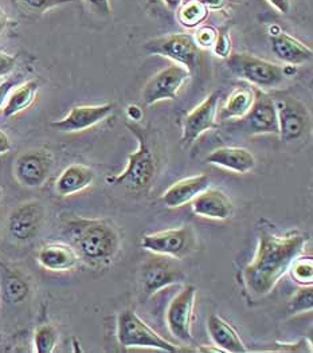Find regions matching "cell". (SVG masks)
Segmentation results:
<instances>
[{
    "label": "cell",
    "instance_id": "6da1fadb",
    "mask_svg": "<svg viewBox=\"0 0 313 353\" xmlns=\"http://www.w3.org/2000/svg\"><path fill=\"white\" fill-rule=\"evenodd\" d=\"M257 236V250L252 262L242 270V282L252 296L263 297L274 289L289 272L293 261L304 252L310 235L300 230L280 234L270 222L261 219Z\"/></svg>",
    "mask_w": 313,
    "mask_h": 353
},
{
    "label": "cell",
    "instance_id": "7a4b0ae2",
    "mask_svg": "<svg viewBox=\"0 0 313 353\" xmlns=\"http://www.w3.org/2000/svg\"><path fill=\"white\" fill-rule=\"evenodd\" d=\"M68 232L76 252L92 266L110 263L120 250L121 239L117 228L104 219H74L69 222Z\"/></svg>",
    "mask_w": 313,
    "mask_h": 353
},
{
    "label": "cell",
    "instance_id": "3957f363",
    "mask_svg": "<svg viewBox=\"0 0 313 353\" xmlns=\"http://www.w3.org/2000/svg\"><path fill=\"white\" fill-rule=\"evenodd\" d=\"M132 133L137 137L139 148L128 156L127 168L117 176L108 177V183L124 185L133 192L145 191L156 176L157 161L155 153L151 150L144 130L136 125H128Z\"/></svg>",
    "mask_w": 313,
    "mask_h": 353
},
{
    "label": "cell",
    "instance_id": "277c9868",
    "mask_svg": "<svg viewBox=\"0 0 313 353\" xmlns=\"http://www.w3.org/2000/svg\"><path fill=\"white\" fill-rule=\"evenodd\" d=\"M228 66L232 74L248 81L259 89L279 88L285 78L284 68L252 54H232L228 58Z\"/></svg>",
    "mask_w": 313,
    "mask_h": 353
},
{
    "label": "cell",
    "instance_id": "5b68a950",
    "mask_svg": "<svg viewBox=\"0 0 313 353\" xmlns=\"http://www.w3.org/2000/svg\"><path fill=\"white\" fill-rule=\"evenodd\" d=\"M117 339L124 348H152L178 352L179 348L148 327L133 310H124L117 319Z\"/></svg>",
    "mask_w": 313,
    "mask_h": 353
},
{
    "label": "cell",
    "instance_id": "8992f818",
    "mask_svg": "<svg viewBox=\"0 0 313 353\" xmlns=\"http://www.w3.org/2000/svg\"><path fill=\"white\" fill-rule=\"evenodd\" d=\"M144 50L172 59L175 63L188 69L190 73L196 69L201 61V49L191 34H170L151 39L144 45Z\"/></svg>",
    "mask_w": 313,
    "mask_h": 353
},
{
    "label": "cell",
    "instance_id": "52a82bcc",
    "mask_svg": "<svg viewBox=\"0 0 313 353\" xmlns=\"http://www.w3.org/2000/svg\"><path fill=\"white\" fill-rule=\"evenodd\" d=\"M141 245L148 252L176 259L195 250V234L191 226L170 228L144 235Z\"/></svg>",
    "mask_w": 313,
    "mask_h": 353
},
{
    "label": "cell",
    "instance_id": "ba28073f",
    "mask_svg": "<svg viewBox=\"0 0 313 353\" xmlns=\"http://www.w3.org/2000/svg\"><path fill=\"white\" fill-rule=\"evenodd\" d=\"M190 74L188 69L178 63L160 70L147 82L143 90V102L151 106L164 100H176Z\"/></svg>",
    "mask_w": 313,
    "mask_h": 353
},
{
    "label": "cell",
    "instance_id": "9c48e42d",
    "mask_svg": "<svg viewBox=\"0 0 313 353\" xmlns=\"http://www.w3.org/2000/svg\"><path fill=\"white\" fill-rule=\"evenodd\" d=\"M279 134L283 141L292 143L301 139L311 125L308 108L297 99L285 97L276 100Z\"/></svg>",
    "mask_w": 313,
    "mask_h": 353
},
{
    "label": "cell",
    "instance_id": "30bf717a",
    "mask_svg": "<svg viewBox=\"0 0 313 353\" xmlns=\"http://www.w3.org/2000/svg\"><path fill=\"white\" fill-rule=\"evenodd\" d=\"M196 288L187 285L168 305L165 312V321L171 334L184 343L192 340V320L195 306Z\"/></svg>",
    "mask_w": 313,
    "mask_h": 353
},
{
    "label": "cell",
    "instance_id": "8fae6325",
    "mask_svg": "<svg viewBox=\"0 0 313 353\" xmlns=\"http://www.w3.org/2000/svg\"><path fill=\"white\" fill-rule=\"evenodd\" d=\"M175 258L156 254L143 266V285L147 296H152L159 290L184 281L182 268L174 261Z\"/></svg>",
    "mask_w": 313,
    "mask_h": 353
},
{
    "label": "cell",
    "instance_id": "7c38bea8",
    "mask_svg": "<svg viewBox=\"0 0 313 353\" xmlns=\"http://www.w3.org/2000/svg\"><path fill=\"white\" fill-rule=\"evenodd\" d=\"M221 94V90L212 92L184 117L182 128V144L184 147L194 144V141L205 132L218 128L215 119Z\"/></svg>",
    "mask_w": 313,
    "mask_h": 353
},
{
    "label": "cell",
    "instance_id": "4fadbf2b",
    "mask_svg": "<svg viewBox=\"0 0 313 353\" xmlns=\"http://www.w3.org/2000/svg\"><path fill=\"white\" fill-rule=\"evenodd\" d=\"M52 153L45 150H32L22 153L15 163L17 180L26 187H41L50 175Z\"/></svg>",
    "mask_w": 313,
    "mask_h": 353
},
{
    "label": "cell",
    "instance_id": "5bb4252c",
    "mask_svg": "<svg viewBox=\"0 0 313 353\" xmlns=\"http://www.w3.org/2000/svg\"><path fill=\"white\" fill-rule=\"evenodd\" d=\"M256 99L245 119V128L250 134H279V119L274 100L262 89H254Z\"/></svg>",
    "mask_w": 313,
    "mask_h": 353
},
{
    "label": "cell",
    "instance_id": "9a60e30c",
    "mask_svg": "<svg viewBox=\"0 0 313 353\" xmlns=\"http://www.w3.org/2000/svg\"><path fill=\"white\" fill-rule=\"evenodd\" d=\"M113 109L114 103L112 102L103 105H79L62 120L50 123V126L59 132H82L104 121L113 113Z\"/></svg>",
    "mask_w": 313,
    "mask_h": 353
},
{
    "label": "cell",
    "instance_id": "2e32d148",
    "mask_svg": "<svg viewBox=\"0 0 313 353\" xmlns=\"http://www.w3.org/2000/svg\"><path fill=\"white\" fill-rule=\"evenodd\" d=\"M45 210L38 201L19 204L10 215L8 231L11 236L19 242L32 239L43 222Z\"/></svg>",
    "mask_w": 313,
    "mask_h": 353
},
{
    "label": "cell",
    "instance_id": "e0dca14e",
    "mask_svg": "<svg viewBox=\"0 0 313 353\" xmlns=\"http://www.w3.org/2000/svg\"><path fill=\"white\" fill-rule=\"evenodd\" d=\"M192 210L196 215L225 221L234 214V205L230 198L218 188H206L192 201Z\"/></svg>",
    "mask_w": 313,
    "mask_h": 353
},
{
    "label": "cell",
    "instance_id": "ac0fdd59",
    "mask_svg": "<svg viewBox=\"0 0 313 353\" xmlns=\"http://www.w3.org/2000/svg\"><path fill=\"white\" fill-rule=\"evenodd\" d=\"M272 51L273 54L292 66H299L310 62L313 58V51L310 46L300 42L294 37L284 31L272 35Z\"/></svg>",
    "mask_w": 313,
    "mask_h": 353
},
{
    "label": "cell",
    "instance_id": "d6986e66",
    "mask_svg": "<svg viewBox=\"0 0 313 353\" xmlns=\"http://www.w3.org/2000/svg\"><path fill=\"white\" fill-rule=\"evenodd\" d=\"M210 187V177L208 175L185 177L174 183L164 194L163 203L170 208L182 207L187 203L192 202L201 192Z\"/></svg>",
    "mask_w": 313,
    "mask_h": 353
},
{
    "label": "cell",
    "instance_id": "ffe728a7",
    "mask_svg": "<svg viewBox=\"0 0 313 353\" xmlns=\"http://www.w3.org/2000/svg\"><path fill=\"white\" fill-rule=\"evenodd\" d=\"M206 161L236 174H248L256 167L254 154L241 147H222L214 150L206 157Z\"/></svg>",
    "mask_w": 313,
    "mask_h": 353
},
{
    "label": "cell",
    "instance_id": "44dd1931",
    "mask_svg": "<svg viewBox=\"0 0 313 353\" xmlns=\"http://www.w3.org/2000/svg\"><path fill=\"white\" fill-rule=\"evenodd\" d=\"M208 330L215 347L221 348L223 352L246 353L249 350L228 321H225L218 314H211L208 321Z\"/></svg>",
    "mask_w": 313,
    "mask_h": 353
},
{
    "label": "cell",
    "instance_id": "7402d4cb",
    "mask_svg": "<svg viewBox=\"0 0 313 353\" xmlns=\"http://www.w3.org/2000/svg\"><path fill=\"white\" fill-rule=\"evenodd\" d=\"M39 263L52 272L72 270L79 261V254L63 243H49L38 252Z\"/></svg>",
    "mask_w": 313,
    "mask_h": 353
},
{
    "label": "cell",
    "instance_id": "603a6c76",
    "mask_svg": "<svg viewBox=\"0 0 313 353\" xmlns=\"http://www.w3.org/2000/svg\"><path fill=\"white\" fill-rule=\"evenodd\" d=\"M94 181V172L83 164H72L55 181V191L61 196H70L88 188Z\"/></svg>",
    "mask_w": 313,
    "mask_h": 353
},
{
    "label": "cell",
    "instance_id": "cb8c5ba5",
    "mask_svg": "<svg viewBox=\"0 0 313 353\" xmlns=\"http://www.w3.org/2000/svg\"><path fill=\"white\" fill-rule=\"evenodd\" d=\"M256 99V92L248 86H236L219 113V120L243 119Z\"/></svg>",
    "mask_w": 313,
    "mask_h": 353
},
{
    "label": "cell",
    "instance_id": "d4e9b609",
    "mask_svg": "<svg viewBox=\"0 0 313 353\" xmlns=\"http://www.w3.org/2000/svg\"><path fill=\"white\" fill-rule=\"evenodd\" d=\"M39 85L37 81H27L26 83L17 88L10 97H7V102L3 108V116L10 119L22 110L27 109L37 97Z\"/></svg>",
    "mask_w": 313,
    "mask_h": 353
},
{
    "label": "cell",
    "instance_id": "484cf974",
    "mask_svg": "<svg viewBox=\"0 0 313 353\" xmlns=\"http://www.w3.org/2000/svg\"><path fill=\"white\" fill-rule=\"evenodd\" d=\"M176 11L179 23L185 28H195L209 17V8L201 0L182 1Z\"/></svg>",
    "mask_w": 313,
    "mask_h": 353
},
{
    "label": "cell",
    "instance_id": "4316f807",
    "mask_svg": "<svg viewBox=\"0 0 313 353\" xmlns=\"http://www.w3.org/2000/svg\"><path fill=\"white\" fill-rule=\"evenodd\" d=\"M28 293V283L19 274L10 272L3 278V297L7 303H23Z\"/></svg>",
    "mask_w": 313,
    "mask_h": 353
},
{
    "label": "cell",
    "instance_id": "83f0119b",
    "mask_svg": "<svg viewBox=\"0 0 313 353\" xmlns=\"http://www.w3.org/2000/svg\"><path fill=\"white\" fill-rule=\"evenodd\" d=\"M58 343V332L50 324H42L35 329L34 345L37 353H52Z\"/></svg>",
    "mask_w": 313,
    "mask_h": 353
},
{
    "label": "cell",
    "instance_id": "f1b7e54d",
    "mask_svg": "<svg viewBox=\"0 0 313 353\" xmlns=\"http://www.w3.org/2000/svg\"><path fill=\"white\" fill-rule=\"evenodd\" d=\"M292 278L301 286H311L313 283L312 256H297L289 268Z\"/></svg>",
    "mask_w": 313,
    "mask_h": 353
},
{
    "label": "cell",
    "instance_id": "f546056e",
    "mask_svg": "<svg viewBox=\"0 0 313 353\" xmlns=\"http://www.w3.org/2000/svg\"><path fill=\"white\" fill-rule=\"evenodd\" d=\"M313 309V288L311 286H301L297 293L290 300L287 312L289 314H299L304 312H311Z\"/></svg>",
    "mask_w": 313,
    "mask_h": 353
},
{
    "label": "cell",
    "instance_id": "4dcf8cb0",
    "mask_svg": "<svg viewBox=\"0 0 313 353\" xmlns=\"http://www.w3.org/2000/svg\"><path fill=\"white\" fill-rule=\"evenodd\" d=\"M211 49L216 57L223 58V59H228L232 55L233 45H232V37H230V32H229L228 28H223V30L218 31L216 39H215Z\"/></svg>",
    "mask_w": 313,
    "mask_h": 353
},
{
    "label": "cell",
    "instance_id": "1f68e13d",
    "mask_svg": "<svg viewBox=\"0 0 313 353\" xmlns=\"http://www.w3.org/2000/svg\"><path fill=\"white\" fill-rule=\"evenodd\" d=\"M218 35V30L212 26H201L194 32V41L199 49H211Z\"/></svg>",
    "mask_w": 313,
    "mask_h": 353
},
{
    "label": "cell",
    "instance_id": "d6a6232c",
    "mask_svg": "<svg viewBox=\"0 0 313 353\" xmlns=\"http://www.w3.org/2000/svg\"><path fill=\"white\" fill-rule=\"evenodd\" d=\"M26 8L38 12V14H43L52 8H55L58 6L62 4H68L72 0H19Z\"/></svg>",
    "mask_w": 313,
    "mask_h": 353
},
{
    "label": "cell",
    "instance_id": "836d02e7",
    "mask_svg": "<svg viewBox=\"0 0 313 353\" xmlns=\"http://www.w3.org/2000/svg\"><path fill=\"white\" fill-rule=\"evenodd\" d=\"M274 352H312V344L307 339H301L297 343H276Z\"/></svg>",
    "mask_w": 313,
    "mask_h": 353
},
{
    "label": "cell",
    "instance_id": "e575fe53",
    "mask_svg": "<svg viewBox=\"0 0 313 353\" xmlns=\"http://www.w3.org/2000/svg\"><path fill=\"white\" fill-rule=\"evenodd\" d=\"M88 7L100 17H109L112 15V6L110 0H85Z\"/></svg>",
    "mask_w": 313,
    "mask_h": 353
},
{
    "label": "cell",
    "instance_id": "d590c367",
    "mask_svg": "<svg viewBox=\"0 0 313 353\" xmlns=\"http://www.w3.org/2000/svg\"><path fill=\"white\" fill-rule=\"evenodd\" d=\"M15 66V57H11L0 51V77L7 76L12 72Z\"/></svg>",
    "mask_w": 313,
    "mask_h": 353
},
{
    "label": "cell",
    "instance_id": "8d00e7d4",
    "mask_svg": "<svg viewBox=\"0 0 313 353\" xmlns=\"http://www.w3.org/2000/svg\"><path fill=\"white\" fill-rule=\"evenodd\" d=\"M14 86H15V81H12V79H7L3 83H0V109L4 105V102L7 100L10 92L12 90Z\"/></svg>",
    "mask_w": 313,
    "mask_h": 353
},
{
    "label": "cell",
    "instance_id": "74e56055",
    "mask_svg": "<svg viewBox=\"0 0 313 353\" xmlns=\"http://www.w3.org/2000/svg\"><path fill=\"white\" fill-rule=\"evenodd\" d=\"M270 6H273L279 12L289 14L292 10V1L290 0H267Z\"/></svg>",
    "mask_w": 313,
    "mask_h": 353
},
{
    "label": "cell",
    "instance_id": "f35d334b",
    "mask_svg": "<svg viewBox=\"0 0 313 353\" xmlns=\"http://www.w3.org/2000/svg\"><path fill=\"white\" fill-rule=\"evenodd\" d=\"M127 116L130 117V120H132V121H140L144 116V112L139 105H130L127 108Z\"/></svg>",
    "mask_w": 313,
    "mask_h": 353
},
{
    "label": "cell",
    "instance_id": "ab89813d",
    "mask_svg": "<svg viewBox=\"0 0 313 353\" xmlns=\"http://www.w3.org/2000/svg\"><path fill=\"white\" fill-rule=\"evenodd\" d=\"M10 150H11V141L8 136L3 130H0V156L7 153Z\"/></svg>",
    "mask_w": 313,
    "mask_h": 353
},
{
    "label": "cell",
    "instance_id": "60d3db41",
    "mask_svg": "<svg viewBox=\"0 0 313 353\" xmlns=\"http://www.w3.org/2000/svg\"><path fill=\"white\" fill-rule=\"evenodd\" d=\"M209 10H221L225 7L226 0H201Z\"/></svg>",
    "mask_w": 313,
    "mask_h": 353
},
{
    "label": "cell",
    "instance_id": "b9f144b4",
    "mask_svg": "<svg viewBox=\"0 0 313 353\" xmlns=\"http://www.w3.org/2000/svg\"><path fill=\"white\" fill-rule=\"evenodd\" d=\"M8 22H10V19H8L7 14H6V12L3 11V8L0 7V34L4 31V28L7 27Z\"/></svg>",
    "mask_w": 313,
    "mask_h": 353
},
{
    "label": "cell",
    "instance_id": "7bdbcfd3",
    "mask_svg": "<svg viewBox=\"0 0 313 353\" xmlns=\"http://www.w3.org/2000/svg\"><path fill=\"white\" fill-rule=\"evenodd\" d=\"M164 1V4L167 6V8L168 10H171V11H176L178 10V7L182 4L183 0H163Z\"/></svg>",
    "mask_w": 313,
    "mask_h": 353
}]
</instances>
